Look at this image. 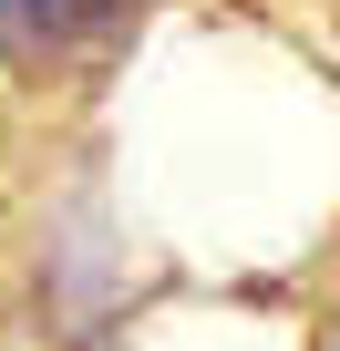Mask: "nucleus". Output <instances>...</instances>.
I'll list each match as a JSON object with an SVG mask.
<instances>
[{
    "label": "nucleus",
    "instance_id": "nucleus-1",
    "mask_svg": "<svg viewBox=\"0 0 340 351\" xmlns=\"http://www.w3.org/2000/svg\"><path fill=\"white\" fill-rule=\"evenodd\" d=\"M124 11L134 0H0V62H62Z\"/></svg>",
    "mask_w": 340,
    "mask_h": 351
}]
</instances>
